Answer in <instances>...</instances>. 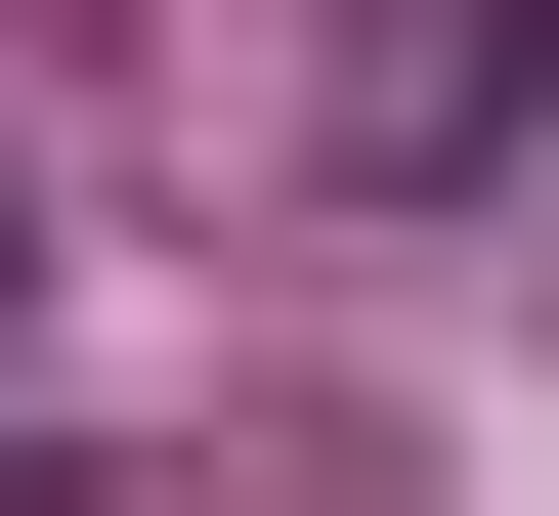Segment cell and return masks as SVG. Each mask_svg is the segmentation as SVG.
<instances>
[{"mask_svg":"<svg viewBox=\"0 0 559 516\" xmlns=\"http://www.w3.org/2000/svg\"><path fill=\"white\" fill-rule=\"evenodd\" d=\"M0 345H44V172H0Z\"/></svg>","mask_w":559,"mask_h":516,"instance_id":"6da1fadb","label":"cell"},{"mask_svg":"<svg viewBox=\"0 0 559 516\" xmlns=\"http://www.w3.org/2000/svg\"><path fill=\"white\" fill-rule=\"evenodd\" d=\"M0 516H86V473H44V431H0Z\"/></svg>","mask_w":559,"mask_h":516,"instance_id":"7a4b0ae2","label":"cell"}]
</instances>
